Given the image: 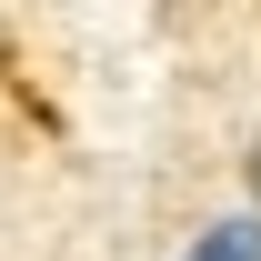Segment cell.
<instances>
[{
  "label": "cell",
  "mask_w": 261,
  "mask_h": 261,
  "mask_svg": "<svg viewBox=\"0 0 261 261\" xmlns=\"http://www.w3.org/2000/svg\"><path fill=\"white\" fill-rule=\"evenodd\" d=\"M191 261H261V221H211L191 241Z\"/></svg>",
  "instance_id": "6da1fadb"
}]
</instances>
